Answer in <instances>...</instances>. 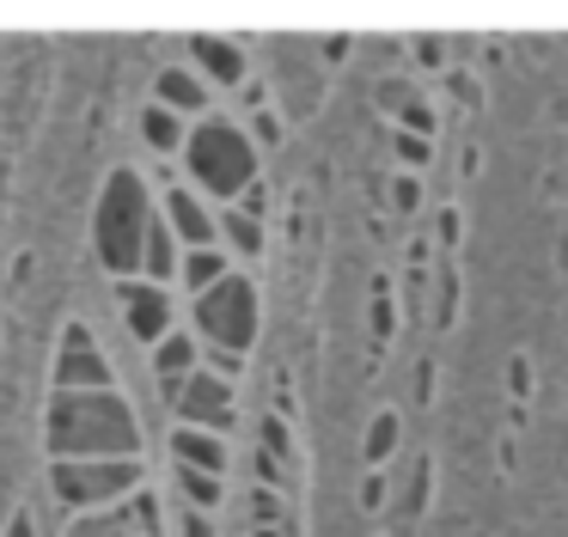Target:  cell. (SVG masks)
<instances>
[{"label": "cell", "instance_id": "obj_3", "mask_svg": "<svg viewBox=\"0 0 568 537\" xmlns=\"http://www.w3.org/2000/svg\"><path fill=\"white\" fill-rule=\"evenodd\" d=\"M184 171L196 195H221V202H239V195L257 183V146L239 122L209 116L184 134Z\"/></svg>", "mask_w": 568, "mask_h": 537}, {"label": "cell", "instance_id": "obj_25", "mask_svg": "<svg viewBox=\"0 0 568 537\" xmlns=\"http://www.w3.org/2000/svg\"><path fill=\"white\" fill-rule=\"evenodd\" d=\"M379 500H385V483H379V476H367V483H361V507H379Z\"/></svg>", "mask_w": 568, "mask_h": 537}, {"label": "cell", "instance_id": "obj_16", "mask_svg": "<svg viewBox=\"0 0 568 537\" xmlns=\"http://www.w3.org/2000/svg\"><path fill=\"white\" fill-rule=\"evenodd\" d=\"M184 116H172V110H160V104H148L141 110V141L153 146V153H184Z\"/></svg>", "mask_w": 568, "mask_h": 537}, {"label": "cell", "instance_id": "obj_19", "mask_svg": "<svg viewBox=\"0 0 568 537\" xmlns=\"http://www.w3.org/2000/svg\"><path fill=\"white\" fill-rule=\"evenodd\" d=\"M178 488H184V507L190 513H214V507H221V476H209V470H184V464H178Z\"/></svg>", "mask_w": 568, "mask_h": 537}, {"label": "cell", "instance_id": "obj_10", "mask_svg": "<svg viewBox=\"0 0 568 537\" xmlns=\"http://www.w3.org/2000/svg\"><path fill=\"white\" fill-rule=\"evenodd\" d=\"M153 104L172 116H209V85L196 68H160L153 73Z\"/></svg>", "mask_w": 568, "mask_h": 537}, {"label": "cell", "instance_id": "obj_23", "mask_svg": "<svg viewBox=\"0 0 568 537\" xmlns=\"http://www.w3.org/2000/svg\"><path fill=\"white\" fill-rule=\"evenodd\" d=\"M184 537H214L209 513H190V507H184Z\"/></svg>", "mask_w": 568, "mask_h": 537}, {"label": "cell", "instance_id": "obj_17", "mask_svg": "<svg viewBox=\"0 0 568 537\" xmlns=\"http://www.w3.org/2000/svg\"><path fill=\"white\" fill-rule=\"evenodd\" d=\"M214 220H221V239L233 244V256H257V251H263L257 214H245V207H226V214H214Z\"/></svg>", "mask_w": 568, "mask_h": 537}, {"label": "cell", "instance_id": "obj_2", "mask_svg": "<svg viewBox=\"0 0 568 537\" xmlns=\"http://www.w3.org/2000/svg\"><path fill=\"white\" fill-rule=\"evenodd\" d=\"M148 226H153L148 178H141L135 165H116L99 190V207H92V244H99V263L111 268L116 281H135Z\"/></svg>", "mask_w": 568, "mask_h": 537}, {"label": "cell", "instance_id": "obj_26", "mask_svg": "<svg viewBox=\"0 0 568 537\" xmlns=\"http://www.w3.org/2000/svg\"><path fill=\"white\" fill-rule=\"evenodd\" d=\"M257 537H282V531H257Z\"/></svg>", "mask_w": 568, "mask_h": 537}, {"label": "cell", "instance_id": "obj_15", "mask_svg": "<svg viewBox=\"0 0 568 537\" xmlns=\"http://www.w3.org/2000/svg\"><path fill=\"white\" fill-rule=\"evenodd\" d=\"M226 275H233V263H226L221 244H209V251H184V256H178V281L190 287V300H196V293H209L214 281H226Z\"/></svg>", "mask_w": 568, "mask_h": 537}, {"label": "cell", "instance_id": "obj_20", "mask_svg": "<svg viewBox=\"0 0 568 537\" xmlns=\"http://www.w3.org/2000/svg\"><path fill=\"white\" fill-rule=\"evenodd\" d=\"M392 446H397V415H379L373 434H367V464H385V458H392Z\"/></svg>", "mask_w": 568, "mask_h": 537}, {"label": "cell", "instance_id": "obj_24", "mask_svg": "<svg viewBox=\"0 0 568 537\" xmlns=\"http://www.w3.org/2000/svg\"><path fill=\"white\" fill-rule=\"evenodd\" d=\"M397 153H404V159H409V165H422V159H428V146H422V141H416V134H404V141H397Z\"/></svg>", "mask_w": 568, "mask_h": 537}, {"label": "cell", "instance_id": "obj_13", "mask_svg": "<svg viewBox=\"0 0 568 537\" xmlns=\"http://www.w3.org/2000/svg\"><path fill=\"white\" fill-rule=\"evenodd\" d=\"M178 256H184V244L172 239V226H165V214L153 207L148 244H141V281H153V287H165V281H178Z\"/></svg>", "mask_w": 568, "mask_h": 537}, {"label": "cell", "instance_id": "obj_6", "mask_svg": "<svg viewBox=\"0 0 568 537\" xmlns=\"http://www.w3.org/2000/svg\"><path fill=\"white\" fill-rule=\"evenodd\" d=\"M55 391H116V366L111 354L92 342V330L80 317H68L62 330V348H55Z\"/></svg>", "mask_w": 568, "mask_h": 537}, {"label": "cell", "instance_id": "obj_8", "mask_svg": "<svg viewBox=\"0 0 568 537\" xmlns=\"http://www.w3.org/2000/svg\"><path fill=\"white\" fill-rule=\"evenodd\" d=\"M165 226H172V239L184 244V251H209V244H221V220L209 214V195H196L190 183H172L160 202Z\"/></svg>", "mask_w": 568, "mask_h": 537}, {"label": "cell", "instance_id": "obj_4", "mask_svg": "<svg viewBox=\"0 0 568 537\" xmlns=\"http://www.w3.org/2000/svg\"><path fill=\"white\" fill-rule=\"evenodd\" d=\"M190 317H196V342L245 361V348L257 342V287H251L245 275H226V281H214L209 293L190 300Z\"/></svg>", "mask_w": 568, "mask_h": 537}, {"label": "cell", "instance_id": "obj_21", "mask_svg": "<svg viewBox=\"0 0 568 537\" xmlns=\"http://www.w3.org/2000/svg\"><path fill=\"white\" fill-rule=\"evenodd\" d=\"M251 519H257V531H275V519H282V495H275V488H251Z\"/></svg>", "mask_w": 568, "mask_h": 537}, {"label": "cell", "instance_id": "obj_7", "mask_svg": "<svg viewBox=\"0 0 568 537\" xmlns=\"http://www.w3.org/2000/svg\"><path fill=\"white\" fill-rule=\"evenodd\" d=\"M172 409L184 415V427H202V434H221V439H226V427H233V415H239L233 378H221V373H209V366H196V373H190L184 385L172 391Z\"/></svg>", "mask_w": 568, "mask_h": 537}, {"label": "cell", "instance_id": "obj_1", "mask_svg": "<svg viewBox=\"0 0 568 537\" xmlns=\"http://www.w3.org/2000/svg\"><path fill=\"white\" fill-rule=\"evenodd\" d=\"M43 446L50 458H141V422L116 391H55Z\"/></svg>", "mask_w": 568, "mask_h": 537}, {"label": "cell", "instance_id": "obj_12", "mask_svg": "<svg viewBox=\"0 0 568 537\" xmlns=\"http://www.w3.org/2000/svg\"><path fill=\"white\" fill-rule=\"evenodd\" d=\"M202 366V348H196V336H184V330H172V336H160L153 342V378L165 385V397H172L178 385H184L190 373Z\"/></svg>", "mask_w": 568, "mask_h": 537}, {"label": "cell", "instance_id": "obj_11", "mask_svg": "<svg viewBox=\"0 0 568 537\" xmlns=\"http://www.w3.org/2000/svg\"><path fill=\"white\" fill-rule=\"evenodd\" d=\"M190 61H196L202 85H245V49L233 37H196Z\"/></svg>", "mask_w": 568, "mask_h": 537}, {"label": "cell", "instance_id": "obj_22", "mask_svg": "<svg viewBox=\"0 0 568 537\" xmlns=\"http://www.w3.org/2000/svg\"><path fill=\"white\" fill-rule=\"evenodd\" d=\"M7 537H38V519H31L26 507H19L13 519H7Z\"/></svg>", "mask_w": 568, "mask_h": 537}, {"label": "cell", "instance_id": "obj_9", "mask_svg": "<svg viewBox=\"0 0 568 537\" xmlns=\"http://www.w3.org/2000/svg\"><path fill=\"white\" fill-rule=\"evenodd\" d=\"M116 300H123V324L135 342H160L172 336V293L153 287V281H116Z\"/></svg>", "mask_w": 568, "mask_h": 537}, {"label": "cell", "instance_id": "obj_14", "mask_svg": "<svg viewBox=\"0 0 568 537\" xmlns=\"http://www.w3.org/2000/svg\"><path fill=\"white\" fill-rule=\"evenodd\" d=\"M172 458L184 464V470H209V476H221V470H226V439L178 422V434H172Z\"/></svg>", "mask_w": 568, "mask_h": 537}, {"label": "cell", "instance_id": "obj_18", "mask_svg": "<svg viewBox=\"0 0 568 537\" xmlns=\"http://www.w3.org/2000/svg\"><path fill=\"white\" fill-rule=\"evenodd\" d=\"M116 507H123L129 519H111V525H123L129 537H160V500H153L148 488H135V495L116 500Z\"/></svg>", "mask_w": 568, "mask_h": 537}, {"label": "cell", "instance_id": "obj_5", "mask_svg": "<svg viewBox=\"0 0 568 537\" xmlns=\"http://www.w3.org/2000/svg\"><path fill=\"white\" fill-rule=\"evenodd\" d=\"M50 488L62 507L92 513V507H116L141 488V458H55L50 464Z\"/></svg>", "mask_w": 568, "mask_h": 537}]
</instances>
